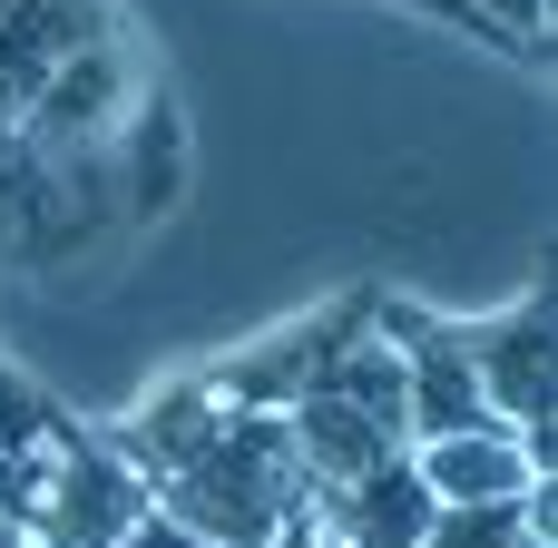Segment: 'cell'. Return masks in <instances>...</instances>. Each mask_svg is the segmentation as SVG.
I'll use <instances>...</instances> for the list:
<instances>
[{
  "label": "cell",
  "instance_id": "obj_1",
  "mask_svg": "<svg viewBox=\"0 0 558 548\" xmlns=\"http://www.w3.org/2000/svg\"><path fill=\"white\" fill-rule=\"evenodd\" d=\"M157 520L206 548H275L294 520H314V480L294 461L284 412H235L177 480H157Z\"/></svg>",
  "mask_w": 558,
  "mask_h": 548
},
{
  "label": "cell",
  "instance_id": "obj_2",
  "mask_svg": "<svg viewBox=\"0 0 558 548\" xmlns=\"http://www.w3.org/2000/svg\"><path fill=\"white\" fill-rule=\"evenodd\" d=\"M157 510V490L108 451V441H88V431H69L59 441V461L29 480V500H20V529L39 548H118L137 520Z\"/></svg>",
  "mask_w": 558,
  "mask_h": 548
},
{
  "label": "cell",
  "instance_id": "obj_3",
  "mask_svg": "<svg viewBox=\"0 0 558 548\" xmlns=\"http://www.w3.org/2000/svg\"><path fill=\"white\" fill-rule=\"evenodd\" d=\"M461 353H471V373H481L490 422H500V431L530 451V471L549 480V284L520 294V304L490 314V324H461Z\"/></svg>",
  "mask_w": 558,
  "mask_h": 548
},
{
  "label": "cell",
  "instance_id": "obj_4",
  "mask_svg": "<svg viewBox=\"0 0 558 548\" xmlns=\"http://www.w3.org/2000/svg\"><path fill=\"white\" fill-rule=\"evenodd\" d=\"M422 529H432V490H422L412 451H392L353 490H314V539L324 548H422Z\"/></svg>",
  "mask_w": 558,
  "mask_h": 548
},
{
  "label": "cell",
  "instance_id": "obj_5",
  "mask_svg": "<svg viewBox=\"0 0 558 548\" xmlns=\"http://www.w3.org/2000/svg\"><path fill=\"white\" fill-rule=\"evenodd\" d=\"M226 422H235V402H226V392H216V373H206V382L157 392V402H147V412H137V422L108 441V451H118V461H128L147 490H157V480H177V471H186V461H196V451H206Z\"/></svg>",
  "mask_w": 558,
  "mask_h": 548
},
{
  "label": "cell",
  "instance_id": "obj_6",
  "mask_svg": "<svg viewBox=\"0 0 558 548\" xmlns=\"http://www.w3.org/2000/svg\"><path fill=\"white\" fill-rule=\"evenodd\" d=\"M412 471H422L432 510H510V500H530V490H539V471H530V451H520L510 431L422 441V451H412Z\"/></svg>",
  "mask_w": 558,
  "mask_h": 548
},
{
  "label": "cell",
  "instance_id": "obj_7",
  "mask_svg": "<svg viewBox=\"0 0 558 548\" xmlns=\"http://www.w3.org/2000/svg\"><path fill=\"white\" fill-rule=\"evenodd\" d=\"M530 539V510L510 500V510H432V529H422V548H510Z\"/></svg>",
  "mask_w": 558,
  "mask_h": 548
},
{
  "label": "cell",
  "instance_id": "obj_8",
  "mask_svg": "<svg viewBox=\"0 0 558 548\" xmlns=\"http://www.w3.org/2000/svg\"><path fill=\"white\" fill-rule=\"evenodd\" d=\"M461 10H490L510 39H539V29H549V0H461Z\"/></svg>",
  "mask_w": 558,
  "mask_h": 548
},
{
  "label": "cell",
  "instance_id": "obj_9",
  "mask_svg": "<svg viewBox=\"0 0 558 548\" xmlns=\"http://www.w3.org/2000/svg\"><path fill=\"white\" fill-rule=\"evenodd\" d=\"M118 548H206V539H186L177 520H157V510H147V520H137V529H128Z\"/></svg>",
  "mask_w": 558,
  "mask_h": 548
},
{
  "label": "cell",
  "instance_id": "obj_10",
  "mask_svg": "<svg viewBox=\"0 0 558 548\" xmlns=\"http://www.w3.org/2000/svg\"><path fill=\"white\" fill-rule=\"evenodd\" d=\"M0 548H39V539H29V529H20V520H0Z\"/></svg>",
  "mask_w": 558,
  "mask_h": 548
},
{
  "label": "cell",
  "instance_id": "obj_11",
  "mask_svg": "<svg viewBox=\"0 0 558 548\" xmlns=\"http://www.w3.org/2000/svg\"><path fill=\"white\" fill-rule=\"evenodd\" d=\"M510 548H549V539H510Z\"/></svg>",
  "mask_w": 558,
  "mask_h": 548
},
{
  "label": "cell",
  "instance_id": "obj_12",
  "mask_svg": "<svg viewBox=\"0 0 558 548\" xmlns=\"http://www.w3.org/2000/svg\"><path fill=\"white\" fill-rule=\"evenodd\" d=\"M441 10H461V0H441Z\"/></svg>",
  "mask_w": 558,
  "mask_h": 548
}]
</instances>
